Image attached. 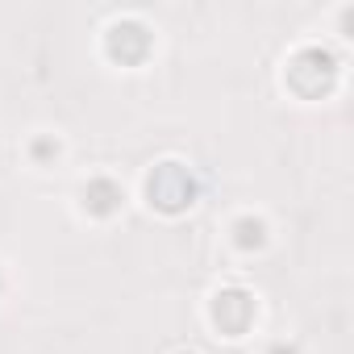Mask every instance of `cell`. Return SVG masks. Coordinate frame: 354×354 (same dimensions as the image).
I'll return each instance as SVG.
<instances>
[{
    "label": "cell",
    "instance_id": "cell-1",
    "mask_svg": "<svg viewBox=\"0 0 354 354\" xmlns=\"http://www.w3.org/2000/svg\"><path fill=\"white\" fill-rule=\"evenodd\" d=\"M146 196L162 213H184L196 201V180L188 175V167H180V162H158L150 171V180H146Z\"/></svg>",
    "mask_w": 354,
    "mask_h": 354
},
{
    "label": "cell",
    "instance_id": "cell-2",
    "mask_svg": "<svg viewBox=\"0 0 354 354\" xmlns=\"http://www.w3.org/2000/svg\"><path fill=\"white\" fill-rule=\"evenodd\" d=\"M213 317H217V325H221L230 337H238V333L246 329V321L254 317V304H250L246 292H221L217 304H213Z\"/></svg>",
    "mask_w": 354,
    "mask_h": 354
},
{
    "label": "cell",
    "instance_id": "cell-3",
    "mask_svg": "<svg viewBox=\"0 0 354 354\" xmlns=\"http://www.w3.org/2000/svg\"><path fill=\"white\" fill-rule=\"evenodd\" d=\"M80 196H84V209H88L92 217H109V213H117V209H121V201H125V196H121V188H117L113 180H92Z\"/></svg>",
    "mask_w": 354,
    "mask_h": 354
},
{
    "label": "cell",
    "instance_id": "cell-4",
    "mask_svg": "<svg viewBox=\"0 0 354 354\" xmlns=\"http://www.w3.org/2000/svg\"><path fill=\"white\" fill-rule=\"evenodd\" d=\"M234 242H238L242 250H259V246L267 242V225L254 221V217H242V221L234 225Z\"/></svg>",
    "mask_w": 354,
    "mask_h": 354
},
{
    "label": "cell",
    "instance_id": "cell-5",
    "mask_svg": "<svg viewBox=\"0 0 354 354\" xmlns=\"http://www.w3.org/2000/svg\"><path fill=\"white\" fill-rule=\"evenodd\" d=\"M34 154H38V158H50V154H59V142H50V138H38V142H34Z\"/></svg>",
    "mask_w": 354,
    "mask_h": 354
},
{
    "label": "cell",
    "instance_id": "cell-6",
    "mask_svg": "<svg viewBox=\"0 0 354 354\" xmlns=\"http://www.w3.org/2000/svg\"><path fill=\"white\" fill-rule=\"evenodd\" d=\"M271 354H296V350H292V346H275Z\"/></svg>",
    "mask_w": 354,
    "mask_h": 354
}]
</instances>
